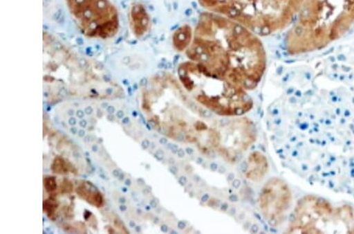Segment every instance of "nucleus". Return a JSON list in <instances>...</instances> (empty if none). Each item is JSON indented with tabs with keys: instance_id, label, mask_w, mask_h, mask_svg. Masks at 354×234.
<instances>
[{
	"instance_id": "nucleus-1",
	"label": "nucleus",
	"mask_w": 354,
	"mask_h": 234,
	"mask_svg": "<svg viewBox=\"0 0 354 234\" xmlns=\"http://www.w3.org/2000/svg\"><path fill=\"white\" fill-rule=\"evenodd\" d=\"M187 55L213 75L245 90L257 87L266 69V53L259 36L212 12L200 16Z\"/></svg>"
},
{
	"instance_id": "nucleus-2",
	"label": "nucleus",
	"mask_w": 354,
	"mask_h": 234,
	"mask_svg": "<svg viewBox=\"0 0 354 234\" xmlns=\"http://www.w3.org/2000/svg\"><path fill=\"white\" fill-rule=\"evenodd\" d=\"M288 33L290 55L312 53L339 39L354 24V0H304Z\"/></svg>"
},
{
	"instance_id": "nucleus-3",
	"label": "nucleus",
	"mask_w": 354,
	"mask_h": 234,
	"mask_svg": "<svg viewBox=\"0 0 354 234\" xmlns=\"http://www.w3.org/2000/svg\"><path fill=\"white\" fill-rule=\"evenodd\" d=\"M183 87L196 101L222 116H241L253 106L247 90L225 78L213 75L196 62H183L178 67Z\"/></svg>"
},
{
	"instance_id": "nucleus-4",
	"label": "nucleus",
	"mask_w": 354,
	"mask_h": 234,
	"mask_svg": "<svg viewBox=\"0 0 354 234\" xmlns=\"http://www.w3.org/2000/svg\"><path fill=\"white\" fill-rule=\"evenodd\" d=\"M304 0H236L227 18L257 36H268L288 26Z\"/></svg>"
},
{
	"instance_id": "nucleus-5",
	"label": "nucleus",
	"mask_w": 354,
	"mask_h": 234,
	"mask_svg": "<svg viewBox=\"0 0 354 234\" xmlns=\"http://www.w3.org/2000/svg\"><path fill=\"white\" fill-rule=\"evenodd\" d=\"M73 20L85 37L107 39L117 35L118 10L110 0H66Z\"/></svg>"
},
{
	"instance_id": "nucleus-6",
	"label": "nucleus",
	"mask_w": 354,
	"mask_h": 234,
	"mask_svg": "<svg viewBox=\"0 0 354 234\" xmlns=\"http://www.w3.org/2000/svg\"><path fill=\"white\" fill-rule=\"evenodd\" d=\"M290 201L289 188L283 181L272 179L263 188L260 195V207L271 225L282 222Z\"/></svg>"
},
{
	"instance_id": "nucleus-7",
	"label": "nucleus",
	"mask_w": 354,
	"mask_h": 234,
	"mask_svg": "<svg viewBox=\"0 0 354 234\" xmlns=\"http://www.w3.org/2000/svg\"><path fill=\"white\" fill-rule=\"evenodd\" d=\"M131 27L137 37H142L149 30L151 26L150 17L144 6L134 3L130 9Z\"/></svg>"
},
{
	"instance_id": "nucleus-8",
	"label": "nucleus",
	"mask_w": 354,
	"mask_h": 234,
	"mask_svg": "<svg viewBox=\"0 0 354 234\" xmlns=\"http://www.w3.org/2000/svg\"><path fill=\"white\" fill-rule=\"evenodd\" d=\"M267 161L261 153L255 152L248 159L247 176L252 181H259L266 173Z\"/></svg>"
},
{
	"instance_id": "nucleus-9",
	"label": "nucleus",
	"mask_w": 354,
	"mask_h": 234,
	"mask_svg": "<svg viewBox=\"0 0 354 234\" xmlns=\"http://www.w3.org/2000/svg\"><path fill=\"white\" fill-rule=\"evenodd\" d=\"M194 34L192 27L185 25L183 26L177 30L173 36V44L176 50L183 51L189 48Z\"/></svg>"
},
{
	"instance_id": "nucleus-10",
	"label": "nucleus",
	"mask_w": 354,
	"mask_h": 234,
	"mask_svg": "<svg viewBox=\"0 0 354 234\" xmlns=\"http://www.w3.org/2000/svg\"><path fill=\"white\" fill-rule=\"evenodd\" d=\"M203 7L212 12L227 17L236 0H198Z\"/></svg>"
},
{
	"instance_id": "nucleus-11",
	"label": "nucleus",
	"mask_w": 354,
	"mask_h": 234,
	"mask_svg": "<svg viewBox=\"0 0 354 234\" xmlns=\"http://www.w3.org/2000/svg\"><path fill=\"white\" fill-rule=\"evenodd\" d=\"M78 195L82 197L93 206L101 208L104 205V197L102 194L95 190H91L88 184H82L77 188Z\"/></svg>"
},
{
	"instance_id": "nucleus-12",
	"label": "nucleus",
	"mask_w": 354,
	"mask_h": 234,
	"mask_svg": "<svg viewBox=\"0 0 354 234\" xmlns=\"http://www.w3.org/2000/svg\"><path fill=\"white\" fill-rule=\"evenodd\" d=\"M51 169L57 174H65L70 171V165L62 157L55 158Z\"/></svg>"
},
{
	"instance_id": "nucleus-13",
	"label": "nucleus",
	"mask_w": 354,
	"mask_h": 234,
	"mask_svg": "<svg viewBox=\"0 0 354 234\" xmlns=\"http://www.w3.org/2000/svg\"><path fill=\"white\" fill-rule=\"evenodd\" d=\"M57 208H58V204L51 199L46 201L44 204V211L47 213L51 219H53V216L55 215Z\"/></svg>"
},
{
	"instance_id": "nucleus-14",
	"label": "nucleus",
	"mask_w": 354,
	"mask_h": 234,
	"mask_svg": "<svg viewBox=\"0 0 354 234\" xmlns=\"http://www.w3.org/2000/svg\"><path fill=\"white\" fill-rule=\"evenodd\" d=\"M44 187L48 192H54L57 188V184L55 179L47 178L44 179Z\"/></svg>"
}]
</instances>
